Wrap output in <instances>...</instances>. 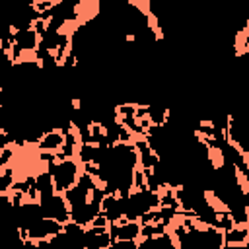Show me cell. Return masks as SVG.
I'll return each mask as SVG.
<instances>
[{
	"label": "cell",
	"instance_id": "1",
	"mask_svg": "<svg viewBox=\"0 0 249 249\" xmlns=\"http://www.w3.org/2000/svg\"><path fill=\"white\" fill-rule=\"evenodd\" d=\"M171 231L179 249H222L226 245L222 230L204 226L195 218H183L171 228Z\"/></svg>",
	"mask_w": 249,
	"mask_h": 249
},
{
	"label": "cell",
	"instance_id": "2",
	"mask_svg": "<svg viewBox=\"0 0 249 249\" xmlns=\"http://www.w3.org/2000/svg\"><path fill=\"white\" fill-rule=\"evenodd\" d=\"M228 140L249 158V93H243L233 103L228 117Z\"/></svg>",
	"mask_w": 249,
	"mask_h": 249
},
{
	"label": "cell",
	"instance_id": "3",
	"mask_svg": "<svg viewBox=\"0 0 249 249\" xmlns=\"http://www.w3.org/2000/svg\"><path fill=\"white\" fill-rule=\"evenodd\" d=\"M123 206H124V220L140 222L148 212L158 210L161 206V198L160 193H154L148 187H140V189H132L128 195L123 196Z\"/></svg>",
	"mask_w": 249,
	"mask_h": 249
},
{
	"label": "cell",
	"instance_id": "4",
	"mask_svg": "<svg viewBox=\"0 0 249 249\" xmlns=\"http://www.w3.org/2000/svg\"><path fill=\"white\" fill-rule=\"evenodd\" d=\"M47 169L51 171L53 181H54V189H56V193H60V195H64L66 191H70V189L78 183V179H80V175H82V171H84L82 163H80L78 160H74V158H68V160H54V161H51V163L47 165Z\"/></svg>",
	"mask_w": 249,
	"mask_h": 249
},
{
	"label": "cell",
	"instance_id": "5",
	"mask_svg": "<svg viewBox=\"0 0 249 249\" xmlns=\"http://www.w3.org/2000/svg\"><path fill=\"white\" fill-rule=\"evenodd\" d=\"M53 249H86V228L76 224V222H66L60 230L51 239Z\"/></svg>",
	"mask_w": 249,
	"mask_h": 249
},
{
	"label": "cell",
	"instance_id": "6",
	"mask_svg": "<svg viewBox=\"0 0 249 249\" xmlns=\"http://www.w3.org/2000/svg\"><path fill=\"white\" fill-rule=\"evenodd\" d=\"M113 243L109 222L105 216L93 220L91 226L86 228V249H109Z\"/></svg>",
	"mask_w": 249,
	"mask_h": 249
},
{
	"label": "cell",
	"instance_id": "7",
	"mask_svg": "<svg viewBox=\"0 0 249 249\" xmlns=\"http://www.w3.org/2000/svg\"><path fill=\"white\" fill-rule=\"evenodd\" d=\"M41 208H43V214L58 224H66L70 222V204L66 202L64 195L60 193H54L47 198H41Z\"/></svg>",
	"mask_w": 249,
	"mask_h": 249
},
{
	"label": "cell",
	"instance_id": "8",
	"mask_svg": "<svg viewBox=\"0 0 249 249\" xmlns=\"http://www.w3.org/2000/svg\"><path fill=\"white\" fill-rule=\"evenodd\" d=\"M62 226L64 224H58L51 218H41L21 233L25 235V239H31V241H47V239H53L56 233H60Z\"/></svg>",
	"mask_w": 249,
	"mask_h": 249
},
{
	"label": "cell",
	"instance_id": "9",
	"mask_svg": "<svg viewBox=\"0 0 249 249\" xmlns=\"http://www.w3.org/2000/svg\"><path fill=\"white\" fill-rule=\"evenodd\" d=\"M140 222H130V220H121L117 224H109V231L113 241H138L140 239Z\"/></svg>",
	"mask_w": 249,
	"mask_h": 249
},
{
	"label": "cell",
	"instance_id": "10",
	"mask_svg": "<svg viewBox=\"0 0 249 249\" xmlns=\"http://www.w3.org/2000/svg\"><path fill=\"white\" fill-rule=\"evenodd\" d=\"M101 216H105L109 224H117V222L124 220L123 196H119V195H105L103 204H101Z\"/></svg>",
	"mask_w": 249,
	"mask_h": 249
},
{
	"label": "cell",
	"instance_id": "11",
	"mask_svg": "<svg viewBox=\"0 0 249 249\" xmlns=\"http://www.w3.org/2000/svg\"><path fill=\"white\" fill-rule=\"evenodd\" d=\"M64 140H66V134H62L60 130H47V132L43 134V138L39 140L37 148H39L41 152H47V154H54V156H56V154L62 150Z\"/></svg>",
	"mask_w": 249,
	"mask_h": 249
},
{
	"label": "cell",
	"instance_id": "12",
	"mask_svg": "<svg viewBox=\"0 0 249 249\" xmlns=\"http://www.w3.org/2000/svg\"><path fill=\"white\" fill-rule=\"evenodd\" d=\"M138 249H179V247L175 237L169 231H165L156 237H142L138 241Z\"/></svg>",
	"mask_w": 249,
	"mask_h": 249
},
{
	"label": "cell",
	"instance_id": "13",
	"mask_svg": "<svg viewBox=\"0 0 249 249\" xmlns=\"http://www.w3.org/2000/svg\"><path fill=\"white\" fill-rule=\"evenodd\" d=\"M134 146H136V150H138V160H140V167H142V169H152V167L160 161L158 154L150 148V144H148L144 138H136V140H134Z\"/></svg>",
	"mask_w": 249,
	"mask_h": 249
},
{
	"label": "cell",
	"instance_id": "14",
	"mask_svg": "<svg viewBox=\"0 0 249 249\" xmlns=\"http://www.w3.org/2000/svg\"><path fill=\"white\" fill-rule=\"evenodd\" d=\"M35 189H37L39 200H41V198H47V196H51V195L56 193L54 181H53V175H51L49 169H45V171H41V173L35 175Z\"/></svg>",
	"mask_w": 249,
	"mask_h": 249
},
{
	"label": "cell",
	"instance_id": "15",
	"mask_svg": "<svg viewBox=\"0 0 249 249\" xmlns=\"http://www.w3.org/2000/svg\"><path fill=\"white\" fill-rule=\"evenodd\" d=\"M99 158H101V148L97 144H80L78 148V161L82 165H97L99 163Z\"/></svg>",
	"mask_w": 249,
	"mask_h": 249
},
{
	"label": "cell",
	"instance_id": "16",
	"mask_svg": "<svg viewBox=\"0 0 249 249\" xmlns=\"http://www.w3.org/2000/svg\"><path fill=\"white\" fill-rule=\"evenodd\" d=\"M224 239L226 243H231V245L249 241V226H233L231 230L224 231Z\"/></svg>",
	"mask_w": 249,
	"mask_h": 249
},
{
	"label": "cell",
	"instance_id": "17",
	"mask_svg": "<svg viewBox=\"0 0 249 249\" xmlns=\"http://www.w3.org/2000/svg\"><path fill=\"white\" fill-rule=\"evenodd\" d=\"M16 173L12 167H2V173H0V193L2 195H8L14 191V185H16Z\"/></svg>",
	"mask_w": 249,
	"mask_h": 249
},
{
	"label": "cell",
	"instance_id": "18",
	"mask_svg": "<svg viewBox=\"0 0 249 249\" xmlns=\"http://www.w3.org/2000/svg\"><path fill=\"white\" fill-rule=\"evenodd\" d=\"M109 249H138V241H113Z\"/></svg>",
	"mask_w": 249,
	"mask_h": 249
},
{
	"label": "cell",
	"instance_id": "19",
	"mask_svg": "<svg viewBox=\"0 0 249 249\" xmlns=\"http://www.w3.org/2000/svg\"><path fill=\"white\" fill-rule=\"evenodd\" d=\"M245 51H249V25H247V29L241 33V43L237 45V54H241V53H245Z\"/></svg>",
	"mask_w": 249,
	"mask_h": 249
},
{
	"label": "cell",
	"instance_id": "20",
	"mask_svg": "<svg viewBox=\"0 0 249 249\" xmlns=\"http://www.w3.org/2000/svg\"><path fill=\"white\" fill-rule=\"evenodd\" d=\"M222 249H249V241L245 243H237V245H231V243H226Z\"/></svg>",
	"mask_w": 249,
	"mask_h": 249
}]
</instances>
